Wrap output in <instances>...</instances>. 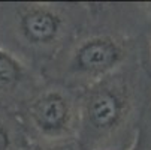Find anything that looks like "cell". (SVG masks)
I'll return each mask as SVG.
<instances>
[{
	"label": "cell",
	"instance_id": "obj_1",
	"mask_svg": "<svg viewBox=\"0 0 151 150\" xmlns=\"http://www.w3.org/2000/svg\"><path fill=\"white\" fill-rule=\"evenodd\" d=\"M126 8L118 3H90L87 24L42 71L44 80L82 92L136 60V39L123 23Z\"/></svg>",
	"mask_w": 151,
	"mask_h": 150
},
{
	"label": "cell",
	"instance_id": "obj_2",
	"mask_svg": "<svg viewBox=\"0 0 151 150\" xmlns=\"http://www.w3.org/2000/svg\"><path fill=\"white\" fill-rule=\"evenodd\" d=\"M144 107L145 75L138 60L96 81L81 92V149L130 150Z\"/></svg>",
	"mask_w": 151,
	"mask_h": 150
},
{
	"label": "cell",
	"instance_id": "obj_3",
	"mask_svg": "<svg viewBox=\"0 0 151 150\" xmlns=\"http://www.w3.org/2000/svg\"><path fill=\"white\" fill-rule=\"evenodd\" d=\"M88 17L90 2H0V48L42 74Z\"/></svg>",
	"mask_w": 151,
	"mask_h": 150
},
{
	"label": "cell",
	"instance_id": "obj_4",
	"mask_svg": "<svg viewBox=\"0 0 151 150\" xmlns=\"http://www.w3.org/2000/svg\"><path fill=\"white\" fill-rule=\"evenodd\" d=\"M17 117L29 143L64 144L78 141L81 126V92L44 81L21 107Z\"/></svg>",
	"mask_w": 151,
	"mask_h": 150
},
{
	"label": "cell",
	"instance_id": "obj_5",
	"mask_svg": "<svg viewBox=\"0 0 151 150\" xmlns=\"http://www.w3.org/2000/svg\"><path fill=\"white\" fill-rule=\"evenodd\" d=\"M44 81L40 72L0 48V108L17 114Z\"/></svg>",
	"mask_w": 151,
	"mask_h": 150
},
{
	"label": "cell",
	"instance_id": "obj_6",
	"mask_svg": "<svg viewBox=\"0 0 151 150\" xmlns=\"http://www.w3.org/2000/svg\"><path fill=\"white\" fill-rule=\"evenodd\" d=\"M29 140L15 113L0 108V150H24Z\"/></svg>",
	"mask_w": 151,
	"mask_h": 150
},
{
	"label": "cell",
	"instance_id": "obj_7",
	"mask_svg": "<svg viewBox=\"0 0 151 150\" xmlns=\"http://www.w3.org/2000/svg\"><path fill=\"white\" fill-rule=\"evenodd\" d=\"M130 150H151V135L142 123L139 125V129L135 135Z\"/></svg>",
	"mask_w": 151,
	"mask_h": 150
},
{
	"label": "cell",
	"instance_id": "obj_8",
	"mask_svg": "<svg viewBox=\"0 0 151 150\" xmlns=\"http://www.w3.org/2000/svg\"><path fill=\"white\" fill-rule=\"evenodd\" d=\"M24 150H82L78 141L64 143V144H33L29 143V146Z\"/></svg>",
	"mask_w": 151,
	"mask_h": 150
},
{
	"label": "cell",
	"instance_id": "obj_9",
	"mask_svg": "<svg viewBox=\"0 0 151 150\" xmlns=\"http://www.w3.org/2000/svg\"><path fill=\"white\" fill-rule=\"evenodd\" d=\"M150 51H151V47H150Z\"/></svg>",
	"mask_w": 151,
	"mask_h": 150
}]
</instances>
